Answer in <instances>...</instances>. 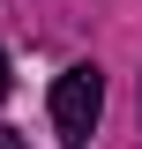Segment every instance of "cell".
Listing matches in <instances>:
<instances>
[{"mask_svg": "<svg viewBox=\"0 0 142 149\" xmlns=\"http://www.w3.org/2000/svg\"><path fill=\"white\" fill-rule=\"evenodd\" d=\"M97 112H105V74H97V67H67L53 82V127H60V142L82 149L90 127H97Z\"/></svg>", "mask_w": 142, "mask_h": 149, "instance_id": "cell-1", "label": "cell"}, {"mask_svg": "<svg viewBox=\"0 0 142 149\" xmlns=\"http://www.w3.org/2000/svg\"><path fill=\"white\" fill-rule=\"evenodd\" d=\"M8 90H15V74H8V45H0V97H8Z\"/></svg>", "mask_w": 142, "mask_h": 149, "instance_id": "cell-2", "label": "cell"}, {"mask_svg": "<svg viewBox=\"0 0 142 149\" xmlns=\"http://www.w3.org/2000/svg\"><path fill=\"white\" fill-rule=\"evenodd\" d=\"M0 149H30V142H22V134H15V127H0Z\"/></svg>", "mask_w": 142, "mask_h": 149, "instance_id": "cell-3", "label": "cell"}]
</instances>
